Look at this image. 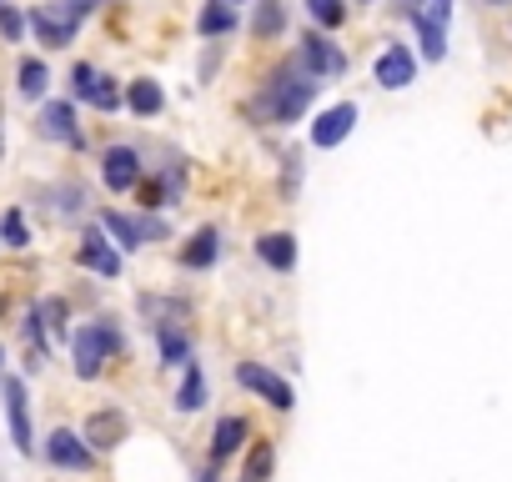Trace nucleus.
I'll list each match as a JSON object with an SVG mask.
<instances>
[{
	"mask_svg": "<svg viewBox=\"0 0 512 482\" xmlns=\"http://www.w3.org/2000/svg\"><path fill=\"white\" fill-rule=\"evenodd\" d=\"M246 437H251V422H246V417H221V422H216V432H211V462L221 467L231 452H241V447H246Z\"/></svg>",
	"mask_w": 512,
	"mask_h": 482,
	"instance_id": "20",
	"label": "nucleus"
},
{
	"mask_svg": "<svg viewBox=\"0 0 512 482\" xmlns=\"http://www.w3.org/2000/svg\"><path fill=\"white\" fill-rule=\"evenodd\" d=\"M76 262H81L86 272L106 277V282H116V277H121V252L106 241V231H101V226H91V231L81 236V252H76Z\"/></svg>",
	"mask_w": 512,
	"mask_h": 482,
	"instance_id": "9",
	"label": "nucleus"
},
{
	"mask_svg": "<svg viewBox=\"0 0 512 482\" xmlns=\"http://www.w3.org/2000/svg\"><path fill=\"white\" fill-rule=\"evenodd\" d=\"M216 66H221V46H211V51L201 56V81H211V76H216Z\"/></svg>",
	"mask_w": 512,
	"mask_h": 482,
	"instance_id": "32",
	"label": "nucleus"
},
{
	"mask_svg": "<svg viewBox=\"0 0 512 482\" xmlns=\"http://www.w3.org/2000/svg\"><path fill=\"white\" fill-rule=\"evenodd\" d=\"M196 482H216V462H206V467L196 472Z\"/></svg>",
	"mask_w": 512,
	"mask_h": 482,
	"instance_id": "34",
	"label": "nucleus"
},
{
	"mask_svg": "<svg viewBox=\"0 0 512 482\" xmlns=\"http://www.w3.org/2000/svg\"><path fill=\"white\" fill-rule=\"evenodd\" d=\"M0 241H6V247H16V252L31 247V226H26L21 211H6V216H0Z\"/></svg>",
	"mask_w": 512,
	"mask_h": 482,
	"instance_id": "28",
	"label": "nucleus"
},
{
	"mask_svg": "<svg viewBox=\"0 0 512 482\" xmlns=\"http://www.w3.org/2000/svg\"><path fill=\"white\" fill-rule=\"evenodd\" d=\"M231 6H236V0H231Z\"/></svg>",
	"mask_w": 512,
	"mask_h": 482,
	"instance_id": "38",
	"label": "nucleus"
},
{
	"mask_svg": "<svg viewBox=\"0 0 512 482\" xmlns=\"http://www.w3.org/2000/svg\"><path fill=\"white\" fill-rule=\"evenodd\" d=\"M96 86H101V71L81 61V66L71 71V96H76V101H91V96H96Z\"/></svg>",
	"mask_w": 512,
	"mask_h": 482,
	"instance_id": "29",
	"label": "nucleus"
},
{
	"mask_svg": "<svg viewBox=\"0 0 512 482\" xmlns=\"http://www.w3.org/2000/svg\"><path fill=\"white\" fill-rule=\"evenodd\" d=\"M377 86H387V91H407L412 81H417V61H412V51L402 46V41H392L382 56H377Z\"/></svg>",
	"mask_w": 512,
	"mask_h": 482,
	"instance_id": "14",
	"label": "nucleus"
},
{
	"mask_svg": "<svg viewBox=\"0 0 512 482\" xmlns=\"http://www.w3.org/2000/svg\"><path fill=\"white\" fill-rule=\"evenodd\" d=\"M492 6H507V0H492Z\"/></svg>",
	"mask_w": 512,
	"mask_h": 482,
	"instance_id": "36",
	"label": "nucleus"
},
{
	"mask_svg": "<svg viewBox=\"0 0 512 482\" xmlns=\"http://www.w3.org/2000/svg\"><path fill=\"white\" fill-rule=\"evenodd\" d=\"M412 26H417V36H422V56L437 66V61L447 56V26H442V21H432L427 11H417V16H412Z\"/></svg>",
	"mask_w": 512,
	"mask_h": 482,
	"instance_id": "22",
	"label": "nucleus"
},
{
	"mask_svg": "<svg viewBox=\"0 0 512 482\" xmlns=\"http://www.w3.org/2000/svg\"><path fill=\"white\" fill-rule=\"evenodd\" d=\"M26 26L36 31V41L41 46H51V51H66L71 41H76V31H81V16H71L61 0H51V6H36L31 16H26Z\"/></svg>",
	"mask_w": 512,
	"mask_h": 482,
	"instance_id": "5",
	"label": "nucleus"
},
{
	"mask_svg": "<svg viewBox=\"0 0 512 482\" xmlns=\"http://www.w3.org/2000/svg\"><path fill=\"white\" fill-rule=\"evenodd\" d=\"M236 382H241L246 392H256L267 407H277V412H292V407H297L292 382H287V377H277V372H272V367H262V362H241V367H236Z\"/></svg>",
	"mask_w": 512,
	"mask_h": 482,
	"instance_id": "4",
	"label": "nucleus"
},
{
	"mask_svg": "<svg viewBox=\"0 0 512 482\" xmlns=\"http://www.w3.org/2000/svg\"><path fill=\"white\" fill-rule=\"evenodd\" d=\"M282 31H287V6H282V0H262V6H256V21H251V36L272 41Z\"/></svg>",
	"mask_w": 512,
	"mask_h": 482,
	"instance_id": "24",
	"label": "nucleus"
},
{
	"mask_svg": "<svg viewBox=\"0 0 512 482\" xmlns=\"http://www.w3.org/2000/svg\"><path fill=\"white\" fill-rule=\"evenodd\" d=\"M6 422H11V442L16 452H36V432H31V402H26V382L6 377Z\"/></svg>",
	"mask_w": 512,
	"mask_h": 482,
	"instance_id": "8",
	"label": "nucleus"
},
{
	"mask_svg": "<svg viewBox=\"0 0 512 482\" xmlns=\"http://www.w3.org/2000/svg\"><path fill=\"white\" fill-rule=\"evenodd\" d=\"M61 6H66L71 16H86V11H96V6H101V0H61Z\"/></svg>",
	"mask_w": 512,
	"mask_h": 482,
	"instance_id": "33",
	"label": "nucleus"
},
{
	"mask_svg": "<svg viewBox=\"0 0 512 482\" xmlns=\"http://www.w3.org/2000/svg\"><path fill=\"white\" fill-rule=\"evenodd\" d=\"M126 106H131L141 121L161 116V106H166V91H161V81H131V91H126Z\"/></svg>",
	"mask_w": 512,
	"mask_h": 482,
	"instance_id": "21",
	"label": "nucleus"
},
{
	"mask_svg": "<svg viewBox=\"0 0 512 482\" xmlns=\"http://www.w3.org/2000/svg\"><path fill=\"white\" fill-rule=\"evenodd\" d=\"M206 407V372L201 362H186V377H181V392H176V412H201Z\"/></svg>",
	"mask_w": 512,
	"mask_h": 482,
	"instance_id": "23",
	"label": "nucleus"
},
{
	"mask_svg": "<svg viewBox=\"0 0 512 482\" xmlns=\"http://www.w3.org/2000/svg\"><path fill=\"white\" fill-rule=\"evenodd\" d=\"M16 86H21V96H26V101H41V96H46V86H51V71H46V61H21V71H16Z\"/></svg>",
	"mask_w": 512,
	"mask_h": 482,
	"instance_id": "26",
	"label": "nucleus"
},
{
	"mask_svg": "<svg viewBox=\"0 0 512 482\" xmlns=\"http://www.w3.org/2000/svg\"><path fill=\"white\" fill-rule=\"evenodd\" d=\"M46 462L61 467V472H91V467H96V447H91L81 432L56 427V432L46 437Z\"/></svg>",
	"mask_w": 512,
	"mask_h": 482,
	"instance_id": "7",
	"label": "nucleus"
},
{
	"mask_svg": "<svg viewBox=\"0 0 512 482\" xmlns=\"http://www.w3.org/2000/svg\"><path fill=\"white\" fill-rule=\"evenodd\" d=\"M181 191H186V161H166L161 166V176H151L146 186H141V206L146 211H161V206H176L181 201Z\"/></svg>",
	"mask_w": 512,
	"mask_h": 482,
	"instance_id": "11",
	"label": "nucleus"
},
{
	"mask_svg": "<svg viewBox=\"0 0 512 482\" xmlns=\"http://www.w3.org/2000/svg\"><path fill=\"white\" fill-rule=\"evenodd\" d=\"M407 6H417V0H407Z\"/></svg>",
	"mask_w": 512,
	"mask_h": 482,
	"instance_id": "37",
	"label": "nucleus"
},
{
	"mask_svg": "<svg viewBox=\"0 0 512 482\" xmlns=\"http://www.w3.org/2000/svg\"><path fill=\"white\" fill-rule=\"evenodd\" d=\"M101 231L121 241V252H141L146 241H161L166 236V221H156V216H126V211H101Z\"/></svg>",
	"mask_w": 512,
	"mask_h": 482,
	"instance_id": "6",
	"label": "nucleus"
},
{
	"mask_svg": "<svg viewBox=\"0 0 512 482\" xmlns=\"http://www.w3.org/2000/svg\"><path fill=\"white\" fill-rule=\"evenodd\" d=\"M151 332H156V347H161L166 367H186L191 362V332L181 322H151Z\"/></svg>",
	"mask_w": 512,
	"mask_h": 482,
	"instance_id": "19",
	"label": "nucleus"
},
{
	"mask_svg": "<svg viewBox=\"0 0 512 482\" xmlns=\"http://www.w3.org/2000/svg\"><path fill=\"white\" fill-rule=\"evenodd\" d=\"M352 126H357V106H352V101H337V106H327V111L312 121V146H317V151H332V146H342V141L352 136Z\"/></svg>",
	"mask_w": 512,
	"mask_h": 482,
	"instance_id": "10",
	"label": "nucleus"
},
{
	"mask_svg": "<svg viewBox=\"0 0 512 482\" xmlns=\"http://www.w3.org/2000/svg\"><path fill=\"white\" fill-rule=\"evenodd\" d=\"M21 36H26V16H21L16 6H6V0H0V41H11V46H16Z\"/></svg>",
	"mask_w": 512,
	"mask_h": 482,
	"instance_id": "30",
	"label": "nucleus"
},
{
	"mask_svg": "<svg viewBox=\"0 0 512 482\" xmlns=\"http://www.w3.org/2000/svg\"><path fill=\"white\" fill-rule=\"evenodd\" d=\"M357 6H372V0H357Z\"/></svg>",
	"mask_w": 512,
	"mask_h": 482,
	"instance_id": "35",
	"label": "nucleus"
},
{
	"mask_svg": "<svg viewBox=\"0 0 512 482\" xmlns=\"http://www.w3.org/2000/svg\"><path fill=\"white\" fill-rule=\"evenodd\" d=\"M272 472H277V447L272 442H256L236 482H272Z\"/></svg>",
	"mask_w": 512,
	"mask_h": 482,
	"instance_id": "25",
	"label": "nucleus"
},
{
	"mask_svg": "<svg viewBox=\"0 0 512 482\" xmlns=\"http://www.w3.org/2000/svg\"><path fill=\"white\" fill-rule=\"evenodd\" d=\"M317 86H322V81H312L297 61H287L277 76H267V86H262V91H256L251 116H256V121H267V126H292V121H302V116H307V106H312Z\"/></svg>",
	"mask_w": 512,
	"mask_h": 482,
	"instance_id": "1",
	"label": "nucleus"
},
{
	"mask_svg": "<svg viewBox=\"0 0 512 482\" xmlns=\"http://www.w3.org/2000/svg\"><path fill=\"white\" fill-rule=\"evenodd\" d=\"M111 352H121V332L111 322H91V327H76L71 332V362H76V377L81 382H96L101 367L111 362Z\"/></svg>",
	"mask_w": 512,
	"mask_h": 482,
	"instance_id": "2",
	"label": "nucleus"
},
{
	"mask_svg": "<svg viewBox=\"0 0 512 482\" xmlns=\"http://www.w3.org/2000/svg\"><path fill=\"white\" fill-rule=\"evenodd\" d=\"M236 26H241V21H236L231 0H206V6L196 11V36H201V41H226Z\"/></svg>",
	"mask_w": 512,
	"mask_h": 482,
	"instance_id": "18",
	"label": "nucleus"
},
{
	"mask_svg": "<svg viewBox=\"0 0 512 482\" xmlns=\"http://www.w3.org/2000/svg\"><path fill=\"white\" fill-rule=\"evenodd\" d=\"M216 257H221V231L216 226H201V231L186 236V247H181L186 272H206V267H216Z\"/></svg>",
	"mask_w": 512,
	"mask_h": 482,
	"instance_id": "17",
	"label": "nucleus"
},
{
	"mask_svg": "<svg viewBox=\"0 0 512 482\" xmlns=\"http://www.w3.org/2000/svg\"><path fill=\"white\" fill-rule=\"evenodd\" d=\"M36 126H41V136H46V141L81 146V126H76V106H71V101H46Z\"/></svg>",
	"mask_w": 512,
	"mask_h": 482,
	"instance_id": "15",
	"label": "nucleus"
},
{
	"mask_svg": "<svg viewBox=\"0 0 512 482\" xmlns=\"http://www.w3.org/2000/svg\"><path fill=\"white\" fill-rule=\"evenodd\" d=\"M96 452H111V447H121L126 437H131V417L121 412V407H101V412H91L86 417V432H81Z\"/></svg>",
	"mask_w": 512,
	"mask_h": 482,
	"instance_id": "12",
	"label": "nucleus"
},
{
	"mask_svg": "<svg viewBox=\"0 0 512 482\" xmlns=\"http://www.w3.org/2000/svg\"><path fill=\"white\" fill-rule=\"evenodd\" d=\"M297 66L312 76V81H337L347 71V56L337 51V41L327 31H307L302 36V51H297Z\"/></svg>",
	"mask_w": 512,
	"mask_h": 482,
	"instance_id": "3",
	"label": "nucleus"
},
{
	"mask_svg": "<svg viewBox=\"0 0 512 482\" xmlns=\"http://www.w3.org/2000/svg\"><path fill=\"white\" fill-rule=\"evenodd\" d=\"M307 16L322 26V31H337L347 21V0H307Z\"/></svg>",
	"mask_w": 512,
	"mask_h": 482,
	"instance_id": "27",
	"label": "nucleus"
},
{
	"mask_svg": "<svg viewBox=\"0 0 512 482\" xmlns=\"http://www.w3.org/2000/svg\"><path fill=\"white\" fill-rule=\"evenodd\" d=\"M91 106H96V111H116V106H121V91H116V81H111V76H101V86H96Z\"/></svg>",
	"mask_w": 512,
	"mask_h": 482,
	"instance_id": "31",
	"label": "nucleus"
},
{
	"mask_svg": "<svg viewBox=\"0 0 512 482\" xmlns=\"http://www.w3.org/2000/svg\"><path fill=\"white\" fill-rule=\"evenodd\" d=\"M256 257L272 272H297V236L292 231H262L256 236Z\"/></svg>",
	"mask_w": 512,
	"mask_h": 482,
	"instance_id": "16",
	"label": "nucleus"
},
{
	"mask_svg": "<svg viewBox=\"0 0 512 482\" xmlns=\"http://www.w3.org/2000/svg\"><path fill=\"white\" fill-rule=\"evenodd\" d=\"M101 181L111 191H136L141 186V151L136 146H111L101 156Z\"/></svg>",
	"mask_w": 512,
	"mask_h": 482,
	"instance_id": "13",
	"label": "nucleus"
}]
</instances>
